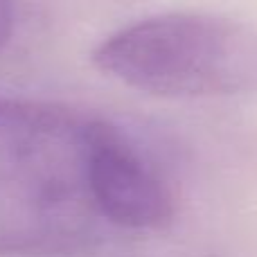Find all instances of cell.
Segmentation results:
<instances>
[{
    "mask_svg": "<svg viewBox=\"0 0 257 257\" xmlns=\"http://www.w3.org/2000/svg\"><path fill=\"white\" fill-rule=\"evenodd\" d=\"M90 120L48 99L0 97V257H75L106 239Z\"/></svg>",
    "mask_w": 257,
    "mask_h": 257,
    "instance_id": "cell-1",
    "label": "cell"
},
{
    "mask_svg": "<svg viewBox=\"0 0 257 257\" xmlns=\"http://www.w3.org/2000/svg\"><path fill=\"white\" fill-rule=\"evenodd\" d=\"M95 68L131 90L165 99L257 93V27L212 12H163L95 45Z\"/></svg>",
    "mask_w": 257,
    "mask_h": 257,
    "instance_id": "cell-2",
    "label": "cell"
},
{
    "mask_svg": "<svg viewBox=\"0 0 257 257\" xmlns=\"http://www.w3.org/2000/svg\"><path fill=\"white\" fill-rule=\"evenodd\" d=\"M14 30V0H0V50L7 45Z\"/></svg>",
    "mask_w": 257,
    "mask_h": 257,
    "instance_id": "cell-4",
    "label": "cell"
},
{
    "mask_svg": "<svg viewBox=\"0 0 257 257\" xmlns=\"http://www.w3.org/2000/svg\"><path fill=\"white\" fill-rule=\"evenodd\" d=\"M90 190L111 230H163L176 214L172 183L115 122L90 120Z\"/></svg>",
    "mask_w": 257,
    "mask_h": 257,
    "instance_id": "cell-3",
    "label": "cell"
}]
</instances>
